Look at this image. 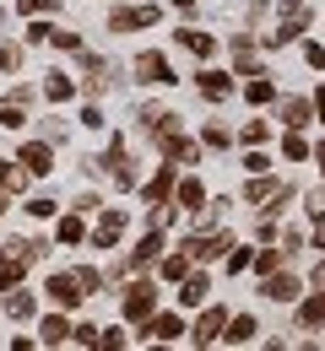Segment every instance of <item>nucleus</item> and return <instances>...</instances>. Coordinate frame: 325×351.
<instances>
[{"label": "nucleus", "mask_w": 325, "mask_h": 351, "mask_svg": "<svg viewBox=\"0 0 325 351\" xmlns=\"http://www.w3.org/2000/svg\"><path fill=\"white\" fill-rule=\"evenodd\" d=\"M304 22H309V0H282V27H277V33H266V44H271V49L293 44V38L304 33Z\"/></svg>", "instance_id": "f257e3e1"}, {"label": "nucleus", "mask_w": 325, "mask_h": 351, "mask_svg": "<svg viewBox=\"0 0 325 351\" xmlns=\"http://www.w3.org/2000/svg\"><path fill=\"white\" fill-rule=\"evenodd\" d=\"M152 308H157V287H152V281H131V287H125V319L146 324Z\"/></svg>", "instance_id": "f03ea898"}, {"label": "nucleus", "mask_w": 325, "mask_h": 351, "mask_svg": "<svg viewBox=\"0 0 325 351\" xmlns=\"http://www.w3.org/2000/svg\"><path fill=\"white\" fill-rule=\"evenodd\" d=\"M179 249H185L190 260H223L233 243H228V232H201V238H185Z\"/></svg>", "instance_id": "7ed1b4c3"}, {"label": "nucleus", "mask_w": 325, "mask_h": 351, "mask_svg": "<svg viewBox=\"0 0 325 351\" xmlns=\"http://www.w3.org/2000/svg\"><path fill=\"white\" fill-rule=\"evenodd\" d=\"M49 303H60V308H76L82 298H87V287H82V276H49Z\"/></svg>", "instance_id": "20e7f679"}, {"label": "nucleus", "mask_w": 325, "mask_h": 351, "mask_svg": "<svg viewBox=\"0 0 325 351\" xmlns=\"http://www.w3.org/2000/svg\"><path fill=\"white\" fill-rule=\"evenodd\" d=\"M157 22V5H120L114 16H109V27L114 33H131V27H152Z\"/></svg>", "instance_id": "39448f33"}, {"label": "nucleus", "mask_w": 325, "mask_h": 351, "mask_svg": "<svg viewBox=\"0 0 325 351\" xmlns=\"http://www.w3.org/2000/svg\"><path fill=\"white\" fill-rule=\"evenodd\" d=\"M103 173L114 178L120 189H131V184H136V173H131V162H125V141H114V146L103 152Z\"/></svg>", "instance_id": "423d86ee"}, {"label": "nucleus", "mask_w": 325, "mask_h": 351, "mask_svg": "<svg viewBox=\"0 0 325 351\" xmlns=\"http://www.w3.org/2000/svg\"><path fill=\"white\" fill-rule=\"evenodd\" d=\"M136 76H141V82H157V87L179 82V76L168 71V60H163V54H136Z\"/></svg>", "instance_id": "0eeeda50"}, {"label": "nucleus", "mask_w": 325, "mask_h": 351, "mask_svg": "<svg viewBox=\"0 0 325 351\" xmlns=\"http://www.w3.org/2000/svg\"><path fill=\"white\" fill-rule=\"evenodd\" d=\"M120 232H125V211H103L93 243H98V249H114V243H120Z\"/></svg>", "instance_id": "6e6552de"}, {"label": "nucleus", "mask_w": 325, "mask_h": 351, "mask_svg": "<svg viewBox=\"0 0 325 351\" xmlns=\"http://www.w3.org/2000/svg\"><path fill=\"white\" fill-rule=\"evenodd\" d=\"M260 292H266L271 303H293V298H298V276H282V270H271Z\"/></svg>", "instance_id": "1a4fd4ad"}, {"label": "nucleus", "mask_w": 325, "mask_h": 351, "mask_svg": "<svg viewBox=\"0 0 325 351\" xmlns=\"http://www.w3.org/2000/svg\"><path fill=\"white\" fill-rule=\"evenodd\" d=\"M146 335L152 341H179L185 335V319L179 313H157V319H146Z\"/></svg>", "instance_id": "9d476101"}, {"label": "nucleus", "mask_w": 325, "mask_h": 351, "mask_svg": "<svg viewBox=\"0 0 325 351\" xmlns=\"http://www.w3.org/2000/svg\"><path fill=\"white\" fill-rule=\"evenodd\" d=\"M223 330H228L223 308H206V313H201V324H195V346H212V341H217Z\"/></svg>", "instance_id": "9b49d317"}, {"label": "nucleus", "mask_w": 325, "mask_h": 351, "mask_svg": "<svg viewBox=\"0 0 325 351\" xmlns=\"http://www.w3.org/2000/svg\"><path fill=\"white\" fill-rule=\"evenodd\" d=\"M16 162H22L27 173H49V168H54V162H49V141H27Z\"/></svg>", "instance_id": "f8f14e48"}, {"label": "nucleus", "mask_w": 325, "mask_h": 351, "mask_svg": "<svg viewBox=\"0 0 325 351\" xmlns=\"http://www.w3.org/2000/svg\"><path fill=\"white\" fill-rule=\"evenodd\" d=\"M174 206H179V211H201V206H206V189H201L195 178H179V189H174Z\"/></svg>", "instance_id": "ddd939ff"}, {"label": "nucleus", "mask_w": 325, "mask_h": 351, "mask_svg": "<svg viewBox=\"0 0 325 351\" xmlns=\"http://www.w3.org/2000/svg\"><path fill=\"white\" fill-rule=\"evenodd\" d=\"M233 65H238V76H260V60H255L249 38H233Z\"/></svg>", "instance_id": "4468645a"}, {"label": "nucleus", "mask_w": 325, "mask_h": 351, "mask_svg": "<svg viewBox=\"0 0 325 351\" xmlns=\"http://www.w3.org/2000/svg\"><path fill=\"white\" fill-rule=\"evenodd\" d=\"M206 292H212V281L190 270V276H185V287H179V303H185V308H195V303H206Z\"/></svg>", "instance_id": "2eb2a0df"}, {"label": "nucleus", "mask_w": 325, "mask_h": 351, "mask_svg": "<svg viewBox=\"0 0 325 351\" xmlns=\"http://www.w3.org/2000/svg\"><path fill=\"white\" fill-rule=\"evenodd\" d=\"M174 168H179V162H168L163 173H157V178H152V184H146V200H152V206H163V200L174 195Z\"/></svg>", "instance_id": "dca6fc26"}, {"label": "nucleus", "mask_w": 325, "mask_h": 351, "mask_svg": "<svg viewBox=\"0 0 325 351\" xmlns=\"http://www.w3.org/2000/svg\"><path fill=\"white\" fill-rule=\"evenodd\" d=\"M223 341H228V346H244V341H255V319H249V313H238V319H228V330H223Z\"/></svg>", "instance_id": "f3484780"}, {"label": "nucleus", "mask_w": 325, "mask_h": 351, "mask_svg": "<svg viewBox=\"0 0 325 351\" xmlns=\"http://www.w3.org/2000/svg\"><path fill=\"white\" fill-rule=\"evenodd\" d=\"M282 125L304 130V125H309V97H287V103H282Z\"/></svg>", "instance_id": "a211bd4d"}, {"label": "nucleus", "mask_w": 325, "mask_h": 351, "mask_svg": "<svg viewBox=\"0 0 325 351\" xmlns=\"http://www.w3.org/2000/svg\"><path fill=\"white\" fill-rule=\"evenodd\" d=\"M298 324L309 330V324H325V287H315V298L298 308Z\"/></svg>", "instance_id": "6ab92c4d"}, {"label": "nucleus", "mask_w": 325, "mask_h": 351, "mask_svg": "<svg viewBox=\"0 0 325 351\" xmlns=\"http://www.w3.org/2000/svg\"><path fill=\"white\" fill-rule=\"evenodd\" d=\"M201 92H206V97H228L233 76H223V71H201Z\"/></svg>", "instance_id": "aec40b11"}, {"label": "nucleus", "mask_w": 325, "mask_h": 351, "mask_svg": "<svg viewBox=\"0 0 325 351\" xmlns=\"http://www.w3.org/2000/svg\"><path fill=\"white\" fill-rule=\"evenodd\" d=\"M282 260H293V249L282 243V249H266V254H255V270H260V281L271 276V270H282Z\"/></svg>", "instance_id": "412c9836"}, {"label": "nucleus", "mask_w": 325, "mask_h": 351, "mask_svg": "<svg viewBox=\"0 0 325 351\" xmlns=\"http://www.w3.org/2000/svg\"><path fill=\"white\" fill-rule=\"evenodd\" d=\"M157 254H163V238H157V232H146V238L136 243V254H131V265H152Z\"/></svg>", "instance_id": "4be33fe9"}, {"label": "nucleus", "mask_w": 325, "mask_h": 351, "mask_svg": "<svg viewBox=\"0 0 325 351\" xmlns=\"http://www.w3.org/2000/svg\"><path fill=\"white\" fill-rule=\"evenodd\" d=\"M71 92H76V87H71V76H60V71H49V82H44V97H49V103H65Z\"/></svg>", "instance_id": "5701e85b"}, {"label": "nucleus", "mask_w": 325, "mask_h": 351, "mask_svg": "<svg viewBox=\"0 0 325 351\" xmlns=\"http://www.w3.org/2000/svg\"><path fill=\"white\" fill-rule=\"evenodd\" d=\"M282 189H287V184H266V178H249V189H244V200H255V206H260V200H277Z\"/></svg>", "instance_id": "b1692460"}, {"label": "nucleus", "mask_w": 325, "mask_h": 351, "mask_svg": "<svg viewBox=\"0 0 325 351\" xmlns=\"http://www.w3.org/2000/svg\"><path fill=\"white\" fill-rule=\"evenodd\" d=\"M38 341H44V346H60V341H71V324H65V319H44Z\"/></svg>", "instance_id": "393cba45"}, {"label": "nucleus", "mask_w": 325, "mask_h": 351, "mask_svg": "<svg viewBox=\"0 0 325 351\" xmlns=\"http://www.w3.org/2000/svg\"><path fill=\"white\" fill-rule=\"evenodd\" d=\"M179 44H185L190 54H201V60H206V54L217 49V38H212V33H179Z\"/></svg>", "instance_id": "a878e982"}, {"label": "nucleus", "mask_w": 325, "mask_h": 351, "mask_svg": "<svg viewBox=\"0 0 325 351\" xmlns=\"http://www.w3.org/2000/svg\"><path fill=\"white\" fill-rule=\"evenodd\" d=\"M190 265H195V260H190L185 249H179V254H168V260H163V276H168V281H185Z\"/></svg>", "instance_id": "bb28decb"}, {"label": "nucleus", "mask_w": 325, "mask_h": 351, "mask_svg": "<svg viewBox=\"0 0 325 351\" xmlns=\"http://www.w3.org/2000/svg\"><path fill=\"white\" fill-rule=\"evenodd\" d=\"M54 238H60V243H82V238H87V227H82L76 217H60V227H54Z\"/></svg>", "instance_id": "cd10ccee"}, {"label": "nucleus", "mask_w": 325, "mask_h": 351, "mask_svg": "<svg viewBox=\"0 0 325 351\" xmlns=\"http://www.w3.org/2000/svg\"><path fill=\"white\" fill-rule=\"evenodd\" d=\"M244 97H249V103H271V97H277V87H271L266 76H255V82L244 87Z\"/></svg>", "instance_id": "c85d7f7f"}, {"label": "nucleus", "mask_w": 325, "mask_h": 351, "mask_svg": "<svg viewBox=\"0 0 325 351\" xmlns=\"http://www.w3.org/2000/svg\"><path fill=\"white\" fill-rule=\"evenodd\" d=\"M5 313H11V319H33V298H27V292L5 298Z\"/></svg>", "instance_id": "c756f323"}, {"label": "nucleus", "mask_w": 325, "mask_h": 351, "mask_svg": "<svg viewBox=\"0 0 325 351\" xmlns=\"http://www.w3.org/2000/svg\"><path fill=\"white\" fill-rule=\"evenodd\" d=\"M0 125H5V130L27 125V119H22V103H16V97H11V103H0Z\"/></svg>", "instance_id": "7c9ffc66"}, {"label": "nucleus", "mask_w": 325, "mask_h": 351, "mask_svg": "<svg viewBox=\"0 0 325 351\" xmlns=\"http://www.w3.org/2000/svg\"><path fill=\"white\" fill-rule=\"evenodd\" d=\"M282 152H287L293 162H304V157H309V141H304V135L293 130V135H287V141H282Z\"/></svg>", "instance_id": "2f4dec72"}, {"label": "nucleus", "mask_w": 325, "mask_h": 351, "mask_svg": "<svg viewBox=\"0 0 325 351\" xmlns=\"http://www.w3.org/2000/svg\"><path fill=\"white\" fill-rule=\"evenodd\" d=\"M16 11H27V16L49 11V16H54V11H60V0H16Z\"/></svg>", "instance_id": "473e14b6"}, {"label": "nucleus", "mask_w": 325, "mask_h": 351, "mask_svg": "<svg viewBox=\"0 0 325 351\" xmlns=\"http://www.w3.org/2000/svg\"><path fill=\"white\" fill-rule=\"evenodd\" d=\"M22 65V49L16 44H0V71H16Z\"/></svg>", "instance_id": "72a5a7b5"}, {"label": "nucleus", "mask_w": 325, "mask_h": 351, "mask_svg": "<svg viewBox=\"0 0 325 351\" xmlns=\"http://www.w3.org/2000/svg\"><path fill=\"white\" fill-rule=\"evenodd\" d=\"M125 346V330H103V335H98V351H120Z\"/></svg>", "instance_id": "f704fd0d"}, {"label": "nucleus", "mask_w": 325, "mask_h": 351, "mask_svg": "<svg viewBox=\"0 0 325 351\" xmlns=\"http://www.w3.org/2000/svg\"><path fill=\"white\" fill-rule=\"evenodd\" d=\"M98 335H103V330H93V324H76V330H71V341H82V346H98Z\"/></svg>", "instance_id": "c9c22d12"}, {"label": "nucleus", "mask_w": 325, "mask_h": 351, "mask_svg": "<svg viewBox=\"0 0 325 351\" xmlns=\"http://www.w3.org/2000/svg\"><path fill=\"white\" fill-rule=\"evenodd\" d=\"M244 141L260 146V141H266V119H249V125H244Z\"/></svg>", "instance_id": "e433bc0d"}, {"label": "nucleus", "mask_w": 325, "mask_h": 351, "mask_svg": "<svg viewBox=\"0 0 325 351\" xmlns=\"http://www.w3.org/2000/svg\"><path fill=\"white\" fill-rule=\"evenodd\" d=\"M201 135H206V146H228V141H233V135L223 130V125H206V130H201Z\"/></svg>", "instance_id": "4c0bfd02"}, {"label": "nucleus", "mask_w": 325, "mask_h": 351, "mask_svg": "<svg viewBox=\"0 0 325 351\" xmlns=\"http://www.w3.org/2000/svg\"><path fill=\"white\" fill-rule=\"evenodd\" d=\"M49 33H54L49 22H33V27H27V44H49Z\"/></svg>", "instance_id": "58836bf2"}, {"label": "nucleus", "mask_w": 325, "mask_h": 351, "mask_svg": "<svg viewBox=\"0 0 325 351\" xmlns=\"http://www.w3.org/2000/svg\"><path fill=\"white\" fill-rule=\"evenodd\" d=\"M76 276H82V287H87V292H98V287H103V276H98L93 265H82V270H76Z\"/></svg>", "instance_id": "ea45409f"}, {"label": "nucleus", "mask_w": 325, "mask_h": 351, "mask_svg": "<svg viewBox=\"0 0 325 351\" xmlns=\"http://www.w3.org/2000/svg\"><path fill=\"white\" fill-rule=\"evenodd\" d=\"M309 217L325 221V189H315V195H309Z\"/></svg>", "instance_id": "a19ab883"}, {"label": "nucleus", "mask_w": 325, "mask_h": 351, "mask_svg": "<svg viewBox=\"0 0 325 351\" xmlns=\"http://www.w3.org/2000/svg\"><path fill=\"white\" fill-rule=\"evenodd\" d=\"M27 211H33V217H54V200H44V195H38V200H27Z\"/></svg>", "instance_id": "79ce46f5"}, {"label": "nucleus", "mask_w": 325, "mask_h": 351, "mask_svg": "<svg viewBox=\"0 0 325 351\" xmlns=\"http://www.w3.org/2000/svg\"><path fill=\"white\" fill-rule=\"evenodd\" d=\"M228 270H249V249H233V254H228Z\"/></svg>", "instance_id": "37998d69"}, {"label": "nucleus", "mask_w": 325, "mask_h": 351, "mask_svg": "<svg viewBox=\"0 0 325 351\" xmlns=\"http://www.w3.org/2000/svg\"><path fill=\"white\" fill-rule=\"evenodd\" d=\"M309 287H325V265H315V270H309Z\"/></svg>", "instance_id": "c03bdc74"}, {"label": "nucleus", "mask_w": 325, "mask_h": 351, "mask_svg": "<svg viewBox=\"0 0 325 351\" xmlns=\"http://www.w3.org/2000/svg\"><path fill=\"white\" fill-rule=\"evenodd\" d=\"M315 114L325 119V87H315Z\"/></svg>", "instance_id": "a18cd8bd"}, {"label": "nucleus", "mask_w": 325, "mask_h": 351, "mask_svg": "<svg viewBox=\"0 0 325 351\" xmlns=\"http://www.w3.org/2000/svg\"><path fill=\"white\" fill-rule=\"evenodd\" d=\"M315 162H320V173H325V141H320V146H315Z\"/></svg>", "instance_id": "49530a36"}, {"label": "nucleus", "mask_w": 325, "mask_h": 351, "mask_svg": "<svg viewBox=\"0 0 325 351\" xmlns=\"http://www.w3.org/2000/svg\"><path fill=\"white\" fill-rule=\"evenodd\" d=\"M315 249H325V221H320V232H315Z\"/></svg>", "instance_id": "de8ad7c7"}, {"label": "nucleus", "mask_w": 325, "mask_h": 351, "mask_svg": "<svg viewBox=\"0 0 325 351\" xmlns=\"http://www.w3.org/2000/svg\"><path fill=\"white\" fill-rule=\"evenodd\" d=\"M0 217H5V195H0Z\"/></svg>", "instance_id": "09e8293b"}, {"label": "nucleus", "mask_w": 325, "mask_h": 351, "mask_svg": "<svg viewBox=\"0 0 325 351\" xmlns=\"http://www.w3.org/2000/svg\"><path fill=\"white\" fill-rule=\"evenodd\" d=\"M0 178H5V162H0Z\"/></svg>", "instance_id": "8fccbe9b"}]
</instances>
